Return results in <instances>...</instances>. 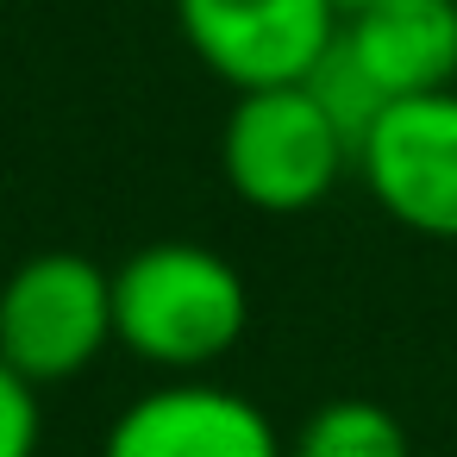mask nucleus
<instances>
[{
    "label": "nucleus",
    "mask_w": 457,
    "mask_h": 457,
    "mask_svg": "<svg viewBox=\"0 0 457 457\" xmlns=\"http://www.w3.org/2000/svg\"><path fill=\"white\" fill-rule=\"evenodd\" d=\"M251 326V288L232 257L195 238H157L113 270V345L170 376H201Z\"/></svg>",
    "instance_id": "nucleus-1"
},
{
    "label": "nucleus",
    "mask_w": 457,
    "mask_h": 457,
    "mask_svg": "<svg viewBox=\"0 0 457 457\" xmlns=\"http://www.w3.org/2000/svg\"><path fill=\"white\" fill-rule=\"evenodd\" d=\"M220 170L245 207L288 220L338 195L345 170H357V145L307 95V82L257 88V95H238L220 126Z\"/></svg>",
    "instance_id": "nucleus-2"
},
{
    "label": "nucleus",
    "mask_w": 457,
    "mask_h": 457,
    "mask_svg": "<svg viewBox=\"0 0 457 457\" xmlns=\"http://www.w3.org/2000/svg\"><path fill=\"white\" fill-rule=\"evenodd\" d=\"M113 345V270L82 251H38L0 282V363L32 388L82 376Z\"/></svg>",
    "instance_id": "nucleus-3"
},
{
    "label": "nucleus",
    "mask_w": 457,
    "mask_h": 457,
    "mask_svg": "<svg viewBox=\"0 0 457 457\" xmlns=\"http://www.w3.org/2000/svg\"><path fill=\"white\" fill-rule=\"evenodd\" d=\"M182 45L232 88H301L338 45L332 0H176Z\"/></svg>",
    "instance_id": "nucleus-4"
},
{
    "label": "nucleus",
    "mask_w": 457,
    "mask_h": 457,
    "mask_svg": "<svg viewBox=\"0 0 457 457\" xmlns=\"http://www.w3.org/2000/svg\"><path fill=\"white\" fill-rule=\"evenodd\" d=\"M357 176L395 226L457 238V88L395 101L357 138Z\"/></svg>",
    "instance_id": "nucleus-5"
},
{
    "label": "nucleus",
    "mask_w": 457,
    "mask_h": 457,
    "mask_svg": "<svg viewBox=\"0 0 457 457\" xmlns=\"http://www.w3.org/2000/svg\"><path fill=\"white\" fill-rule=\"evenodd\" d=\"M101 457H288V445L251 395L207 376H170L107 426Z\"/></svg>",
    "instance_id": "nucleus-6"
},
{
    "label": "nucleus",
    "mask_w": 457,
    "mask_h": 457,
    "mask_svg": "<svg viewBox=\"0 0 457 457\" xmlns=\"http://www.w3.org/2000/svg\"><path fill=\"white\" fill-rule=\"evenodd\" d=\"M338 51L376 82V95L420 101L457 88V0H376L345 13Z\"/></svg>",
    "instance_id": "nucleus-7"
},
{
    "label": "nucleus",
    "mask_w": 457,
    "mask_h": 457,
    "mask_svg": "<svg viewBox=\"0 0 457 457\" xmlns=\"http://www.w3.org/2000/svg\"><path fill=\"white\" fill-rule=\"evenodd\" d=\"M288 457H407V426L370 395H338L301 420Z\"/></svg>",
    "instance_id": "nucleus-8"
},
{
    "label": "nucleus",
    "mask_w": 457,
    "mask_h": 457,
    "mask_svg": "<svg viewBox=\"0 0 457 457\" xmlns=\"http://www.w3.org/2000/svg\"><path fill=\"white\" fill-rule=\"evenodd\" d=\"M307 95H313V101L338 120V132H345L351 145H357V138H363V132L388 113V101L376 95V82H370V76H363V70H357L338 45H332V51H326V63L307 76Z\"/></svg>",
    "instance_id": "nucleus-9"
},
{
    "label": "nucleus",
    "mask_w": 457,
    "mask_h": 457,
    "mask_svg": "<svg viewBox=\"0 0 457 457\" xmlns=\"http://www.w3.org/2000/svg\"><path fill=\"white\" fill-rule=\"evenodd\" d=\"M38 438H45L38 388L0 363V457H38Z\"/></svg>",
    "instance_id": "nucleus-10"
},
{
    "label": "nucleus",
    "mask_w": 457,
    "mask_h": 457,
    "mask_svg": "<svg viewBox=\"0 0 457 457\" xmlns=\"http://www.w3.org/2000/svg\"><path fill=\"white\" fill-rule=\"evenodd\" d=\"M338 13H357V7H376V0H332Z\"/></svg>",
    "instance_id": "nucleus-11"
}]
</instances>
